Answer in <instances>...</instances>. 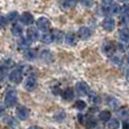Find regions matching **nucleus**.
Instances as JSON below:
<instances>
[{
	"mask_svg": "<svg viewBox=\"0 0 129 129\" xmlns=\"http://www.w3.org/2000/svg\"><path fill=\"white\" fill-rule=\"evenodd\" d=\"M17 103V92L15 89H9L5 96V105L7 108H13Z\"/></svg>",
	"mask_w": 129,
	"mask_h": 129,
	"instance_id": "nucleus-1",
	"label": "nucleus"
},
{
	"mask_svg": "<svg viewBox=\"0 0 129 129\" xmlns=\"http://www.w3.org/2000/svg\"><path fill=\"white\" fill-rule=\"evenodd\" d=\"M116 49H117V45H116V43H114L113 41H108V42H105L104 44L102 45L103 53H104L105 56H108V57H111L112 54L116 52Z\"/></svg>",
	"mask_w": 129,
	"mask_h": 129,
	"instance_id": "nucleus-2",
	"label": "nucleus"
},
{
	"mask_svg": "<svg viewBox=\"0 0 129 129\" xmlns=\"http://www.w3.org/2000/svg\"><path fill=\"white\" fill-rule=\"evenodd\" d=\"M102 27L105 29V31L112 32L114 29V27H116V20H114L112 17L108 16V17H105L104 19L102 20Z\"/></svg>",
	"mask_w": 129,
	"mask_h": 129,
	"instance_id": "nucleus-3",
	"label": "nucleus"
},
{
	"mask_svg": "<svg viewBox=\"0 0 129 129\" xmlns=\"http://www.w3.org/2000/svg\"><path fill=\"white\" fill-rule=\"evenodd\" d=\"M36 26L40 31L47 32L50 27V20L48 19L47 17H40L38 20H36Z\"/></svg>",
	"mask_w": 129,
	"mask_h": 129,
	"instance_id": "nucleus-4",
	"label": "nucleus"
},
{
	"mask_svg": "<svg viewBox=\"0 0 129 129\" xmlns=\"http://www.w3.org/2000/svg\"><path fill=\"white\" fill-rule=\"evenodd\" d=\"M22 79H23V74L20 70L15 69V70H13L9 74V80L11 83H14V84H19L22 82Z\"/></svg>",
	"mask_w": 129,
	"mask_h": 129,
	"instance_id": "nucleus-5",
	"label": "nucleus"
},
{
	"mask_svg": "<svg viewBox=\"0 0 129 129\" xmlns=\"http://www.w3.org/2000/svg\"><path fill=\"white\" fill-rule=\"evenodd\" d=\"M76 89H77V93L82 96L89 94V87L85 82H78L76 84Z\"/></svg>",
	"mask_w": 129,
	"mask_h": 129,
	"instance_id": "nucleus-6",
	"label": "nucleus"
},
{
	"mask_svg": "<svg viewBox=\"0 0 129 129\" xmlns=\"http://www.w3.org/2000/svg\"><path fill=\"white\" fill-rule=\"evenodd\" d=\"M16 114H17V118L20 119V120H26L29 116V111L27 110V108L23 107V105H19L16 109Z\"/></svg>",
	"mask_w": 129,
	"mask_h": 129,
	"instance_id": "nucleus-7",
	"label": "nucleus"
},
{
	"mask_svg": "<svg viewBox=\"0 0 129 129\" xmlns=\"http://www.w3.org/2000/svg\"><path fill=\"white\" fill-rule=\"evenodd\" d=\"M24 87L26 91H34V89L38 87V82L34 77H28L26 80H25V84H24Z\"/></svg>",
	"mask_w": 129,
	"mask_h": 129,
	"instance_id": "nucleus-8",
	"label": "nucleus"
},
{
	"mask_svg": "<svg viewBox=\"0 0 129 129\" xmlns=\"http://www.w3.org/2000/svg\"><path fill=\"white\" fill-rule=\"evenodd\" d=\"M20 23L25 25H32L34 23V18L33 15L29 13H23L20 15Z\"/></svg>",
	"mask_w": 129,
	"mask_h": 129,
	"instance_id": "nucleus-9",
	"label": "nucleus"
},
{
	"mask_svg": "<svg viewBox=\"0 0 129 129\" xmlns=\"http://www.w3.org/2000/svg\"><path fill=\"white\" fill-rule=\"evenodd\" d=\"M31 43L32 41L29 40L28 38H23L20 39L19 41H18V49L23 50V51H26V50L29 49V47H31Z\"/></svg>",
	"mask_w": 129,
	"mask_h": 129,
	"instance_id": "nucleus-10",
	"label": "nucleus"
},
{
	"mask_svg": "<svg viewBox=\"0 0 129 129\" xmlns=\"http://www.w3.org/2000/svg\"><path fill=\"white\" fill-rule=\"evenodd\" d=\"M27 38L32 41V42H35L40 39V35H39V32L36 29V27H29L27 29Z\"/></svg>",
	"mask_w": 129,
	"mask_h": 129,
	"instance_id": "nucleus-11",
	"label": "nucleus"
},
{
	"mask_svg": "<svg viewBox=\"0 0 129 129\" xmlns=\"http://www.w3.org/2000/svg\"><path fill=\"white\" fill-rule=\"evenodd\" d=\"M74 89L71 88V87H67V88H64L62 91V93H61V98L63 99L64 101H71L74 99Z\"/></svg>",
	"mask_w": 129,
	"mask_h": 129,
	"instance_id": "nucleus-12",
	"label": "nucleus"
},
{
	"mask_svg": "<svg viewBox=\"0 0 129 129\" xmlns=\"http://www.w3.org/2000/svg\"><path fill=\"white\" fill-rule=\"evenodd\" d=\"M40 58L42 59L43 61H45V62H52V60H53V54H52L51 51H49V50H42V51L40 52Z\"/></svg>",
	"mask_w": 129,
	"mask_h": 129,
	"instance_id": "nucleus-13",
	"label": "nucleus"
},
{
	"mask_svg": "<svg viewBox=\"0 0 129 129\" xmlns=\"http://www.w3.org/2000/svg\"><path fill=\"white\" fill-rule=\"evenodd\" d=\"M78 36H79L82 40H87V39L91 36V31H89L87 27L83 26L78 29Z\"/></svg>",
	"mask_w": 129,
	"mask_h": 129,
	"instance_id": "nucleus-14",
	"label": "nucleus"
},
{
	"mask_svg": "<svg viewBox=\"0 0 129 129\" xmlns=\"http://www.w3.org/2000/svg\"><path fill=\"white\" fill-rule=\"evenodd\" d=\"M99 118H100V120L103 121V122H108V121L111 119V112H110L109 110H103V111L100 112Z\"/></svg>",
	"mask_w": 129,
	"mask_h": 129,
	"instance_id": "nucleus-15",
	"label": "nucleus"
},
{
	"mask_svg": "<svg viewBox=\"0 0 129 129\" xmlns=\"http://www.w3.org/2000/svg\"><path fill=\"white\" fill-rule=\"evenodd\" d=\"M107 7H108L107 14H110V15H116V14H118L121 11L119 5H117V4H113V5H111V6H107Z\"/></svg>",
	"mask_w": 129,
	"mask_h": 129,
	"instance_id": "nucleus-16",
	"label": "nucleus"
},
{
	"mask_svg": "<svg viewBox=\"0 0 129 129\" xmlns=\"http://www.w3.org/2000/svg\"><path fill=\"white\" fill-rule=\"evenodd\" d=\"M11 33H13V35L16 36V38H18V36H22V34H23V27L20 26L19 24L13 25V27H11Z\"/></svg>",
	"mask_w": 129,
	"mask_h": 129,
	"instance_id": "nucleus-17",
	"label": "nucleus"
},
{
	"mask_svg": "<svg viewBox=\"0 0 129 129\" xmlns=\"http://www.w3.org/2000/svg\"><path fill=\"white\" fill-rule=\"evenodd\" d=\"M51 33H52V36H53V40L56 42H61L63 40V33L61 31H59V29H53Z\"/></svg>",
	"mask_w": 129,
	"mask_h": 129,
	"instance_id": "nucleus-18",
	"label": "nucleus"
},
{
	"mask_svg": "<svg viewBox=\"0 0 129 129\" xmlns=\"http://www.w3.org/2000/svg\"><path fill=\"white\" fill-rule=\"evenodd\" d=\"M119 38H120L121 42H123V43L129 42V28H123L122 31L120 32V35H119Z\"/></svg>",
	"mask_w": 129,
	"mask_h": 129,
	"instance_id": "nucleus-19",
	"label": "nucleus"
},
{
	"mask_svg": "<svg viewBox=\"0 0 129 129\" xmlns=\"http://www.w3.org/2000/svg\"><path fill=\"white\" fill-rule=\"evenodd\" d=\"M24 57L26 60H34L36 57V52L34 49H28L26 51H24Z\"/></svg>",
	"mask_w": 129,
	"mask_h": 129,
	"instance_id": "nucleus-20",
	"label": "nucleus"
},
{
	"mask_svg": "<svg viewBox=\"0 0 129 129\" xmlns=\"http://www.w3.org/2000/svg\"><path fill=\"white\" fill-rule=\"evenodd\" d=\"M41 41L45 44H50L51 42H53V36H52V33H44L42 36H41Z\"/></svg>",
	"mask_w": 129,
	"mask_h": 129,
	"instance_id": "nucleus-21",
	"label": "nucleus"
},
{
	"mask_svg": "<svg viewBox=\"0 0 129 129\" xmlns=\"http://www.w3.org/2000/svg\"><path fill=\"white\" fill-rule=\"evenodd\" d=\"M64 40H66L67 44L69 45H75L76 43V38L74 35V33H67L66 36H64Z\"/></svg>",
	"mask_w": 129,
	"mask_h": 129,
	"instance_id": "nucleus-22",
	"label": "nucleus"
},
{
	"mask_svg": "<svg viewBox=\"0 0 129 129\" xmlns=\"http://www.w3.org/2000/svg\"><path fill=\"white\" fill-rule=\"evenodd\" d=\"M78 2V0H63L62 1V8L68 9V8H73L74 6H76Z\"/></svg>",
	"mask_w": 129,
	"mask_h": 129,
	"instance_id": "nucleus-23",
	"label": "nucleus"
},
{
	"mask_svg": "<svg viewBox=\"0 0 129 129\" xmlns=\"http://www.w3.org/2000/svg\"><path fill=\"white\" fill-rule=\"evenodd\" d=\"M108 122H109V123H108V127H109L110 129H118L119 126H120V122H119V120H118V119H116V118L110 119Z\"/></svg>",
	"mask_w": 129,
	"mask_h": 129,
	"instance_id": "nucleus-24",
	"label": "nucleus"
},
{
	"mask_svg": "<svg viewBox=\"0 0 129 129\" xmlns=\"http://www.w3.org/2000/svg\"><path fill=\"white\" fill-rule=\"evenodd\" d=\"M118 116H119V118H122V119L127 118V117L129 116V110H128V108H126V107L120 108V109L118 110Z\"/></svg>",
	"mask_w": 129,
	"mask_h": 129,
	"instance_id": "nucleus-25",
	"label": "nucleus"
},
{
	"mask_svg": "<svg viewBox=\"0 0 129 129\" xmlns=\"http://www.w3.org/2000/svg\"><path fill=\"white\" fill-rule=\"evenodd\" d=\"M88 99H89V102L93 103V104H98L100 102V98L98 96L96 93H89L88 94Z\"/></svg>",
	"mask_w": 129,
	"mask_h": 129,
	"instance_id": "nucleus-26",
	"label": "nucleus"
},
{
	"mask_svg": "<svg viewBox=\"0 0 129 129\" xmlns=\"http://www.w3.org/2000/svg\"><path fill=\"white\" fill-rule=\"evenodd\" d=\"M96 126V121L94 120L93 118H88L86 120V122H85V127H86L87 129H92L94 128Z\"/></svg>",
	"mask_w": 129,
	"mask_h": 129,
	"instance_id": "nucleus-27",
	"label": "nucleus"
},
{
	"mask_svg": "<svg viewBox=\"0 0 129 129\" xmlns=\"http://www.w3.org/2000/svg\"><path fill=\"white\" fill-rule=\"evenodd\" d=\"M17 18H18L17 11H10V13L7 15V19H8V22H15Z\"/></svg>",
	"mask_w": 129,
	"mask_h": 129,
	"instance_id": "nucleus-28",
	"label": "nucleus"
},
{
	"mask_svg": "<svg viewBox=\"0 0 129 129\" xmlns=\"http://www.w3.org/2000/svg\"><path fill=\"white\" fill-rule=\"evenodd\" d=\"M75 108L77 110H79V111H82V110L86 109V103L82 100H78V101H76V103H75Z\"/></svg>",
	"mask_w": 129,
	"mask_h": 129,
	"instance_id": "nucleus-29",
	"label": "nucleus"
},
{
	"mask_svg": "<svg viewBox=\"0 0 129 129\" xmlns=\"http://www.w3.org/2000/svg\"><path fill=\"white\" fill-rule=\"evenodd\" d=\"M108 104H109L112 109H117V108L119 107V101L116 100V99H113V98H111L108 100Z\"/></svg>",
	"mask_w": 129,
	"mask_h": 129,
	"instance_id": "nucleus-30",
	"label": "nucleus"
},
{
	"mask_svg": "<svg viewBox=\"0 0 129 129\" xmlns=\"http://www.w3.org/2000/svg\"><path fill=\"white\" fill-rule=\"evenodd\" d=\"M4 121H5V122H6L8 126H11V127H15V126H16V121H15V119L11 118V117H8V118H6Z\"/></svg>",
	"mask_w": 129,
	"mask_h": 129,
	"instance_id": "nucleus-31",
	"label": "nucleus"
},
{
	"mask_svg": "<svg viewBox=\"0 0 129 129\" xmlns=\"http://www.w3.org/2000/svg\"><path fill=\"white\" fill-rule=\"evenodd\" d=\"M80 4L85 7H92L94 4L93 0H80Z\"/></svg>",
	"mask_w": 129,
	"mask_h": 129,
	"instance_id": "nucleus-32",
	"label": "nucleus"
},
{
	"mask_svg": "<svg viewBox=\"0 0 129 129\" xmlns=\"http://www.w3.org/2000/svg\"><path fill=\"white\" fill-rule=\"evenodd\" d=\"M121 14L123 16H129V5H126L121 8Z\"/></svg>",
	"mask_w": 129,
	"mask_h": 129,
	"instance_id": "nucleus-33",
	"label": "nucleus"
},
{
	"mask_svg": "<svg viewBox=\"0 0 129 129\" xmlns=\"http://www.w3.org/2000/svg\"><path fill=\"white\" fill-rule=\"evenodd\" d=\"M112 62L113 63H116V64H121V62H122V61H121V59L119 58V57H113V58H112Z\"/></svg>",
	"mask_w": 129,
	"mask_h": 129,
	"instance_id": "nucleus-34",
	"label": "nucleus"
},
{
	"mask_svg": "<svg viewBox=\"0 0 129 129\" xmlns=\"http://www.w3.org/2000/svg\"><path fill=\"white\" fill-rule=\"evenodd\" d=\"M11 66H14L13 60H11V59H7V60L5 61V67H11Z\"/></svg>",
	"mask_w": 129,
	"mask_h": 129,
	"instance_id": "nucleus-35",
	"label": "nucleus"
},
{
	"mask_svg": "<svg viewBox=\"0 0 129 129\" xmlns=\"http://www.w3.org/2000/svg\"><path fill=\"white\" fill-rule=\"evenodd\" d=\"M7 20H8V19H7V18L5 17V16H2V17H1V25H2V27H5V26H6V24H7Z\"/></svg>",
	"mask_w": 129,
	"mask_h": 129,
	"instance_id": "nucleus-36",
	"label": "nucleus"
},
{
	"mask_svg": "<svg viewBox=\"0 0 129 129\" xmlns=\"http://www.w3.org/2000/svg\"><path fill=\"white\" fill-rule=\"evenodd\" d=\"M102 2L105 5V6H109V5L112 2V0H102Z\"/></svg>",
	"mask_w": 129,
	"mask_h": 129,
	"instance_id": "nucleus-37",
	"label": "nucleus"
},
{
	"mask_svg": "<svg viewBox=\"0 0 129 129\" xmlns=\"http://www.w3.org/2000/svg\"><path fill=\"white\" fill-rule=\"evenodd\" d=\"M78 120H79V122H80V123L84 122V118H83L82 114H78Z\"/></svg>",
	"mask_w": 129,
	"mask_h": 129,
	"instance_id": "nucleus-38",
	"label": "nucleus"
},
{
	"mask_svg": "<svg viewBox=\"0 0 129 129\" xmlns=\"http://www.w3.org/2000/svg\"><path fill=\"white\" fill-rule=\"evenodd\" d=\"M122 129H129V123H128V122H123Z\"/></svg>",
	"mask_w": 129,
	"mask_h": 129,
	"instance_id": "nucleus-39",
	"label": "nucleus"
},
{
	"mask_svg": "<svg viewBox=\"0 0 129 129\" xmlns=\"http://www.w3.org/2000/svg\"><path fill=\"white\" fill-rule=\"evenodd\" d=\"M52 93L58 94L59 93V88H58V87H56V88H52Z\"/></svg>",
	"mask_w": 129,
	"mask_h": 129,
	"instance_id": "nucleus-40",
	"label": "nucleus"
},
{
	"mask_svg": "<svg viewBox=\"0 0 129 129\" xmlns=\"http://www.w3.org/2000/svg\"><path fill=\"white\" fill-rule=\"evenodd\" d=\"M126 78H127V80L129 82V69L127 70V73H126Z\"/></svg>",
	"mask_w": 129,
	"mask_h": 129,
	"instance_id": "nucleus-41",
	"label": "nucleus"
},
{
	"mask_svg": "<svg viewBox=\"0 0 129 129\" xmlns=\"http://www.w3.org/2000/svg\"><path fill=\"white\" fill-rule=\"evenodd\" d=\"M28 129H41L40 127H36V126H32V127H29Z\"/></svg>",
	"mask_w": 129,
	"mask_h": 129,
	"instance_id": "nucleus-42",
	"label": "nucleus"
},
{
	"mask_svg": "<svg viewBox=\"0 0 129 129\" xmlns=\"http://www.w3.org/2000/svg\"><path fill=\"white\" fill-rule=\"evenodd\" d=\"M118 1H119V2H126L127 0H118Z\"/></svg>",
	"mask_w": 129,
	"mask_h": 129,
	"instance_id": "nucleus-43",
	"label": "nucleus"
},
{
	"mask_svg": "<svg viewBox=\"0 0 129 129\" xmlns=\"http://www.w3.org/2000/svg\"><path fill=\"white\" fill-rule=\"evenodd\" d=\"M127 61H128V63H129V53H128V57H127Z\"/></svg>",
	"mask_w": 129,
	"mask_h": 129,
	"instance_id": "nucleus-44",
	"label": "nucleus"
}]
</instances>
